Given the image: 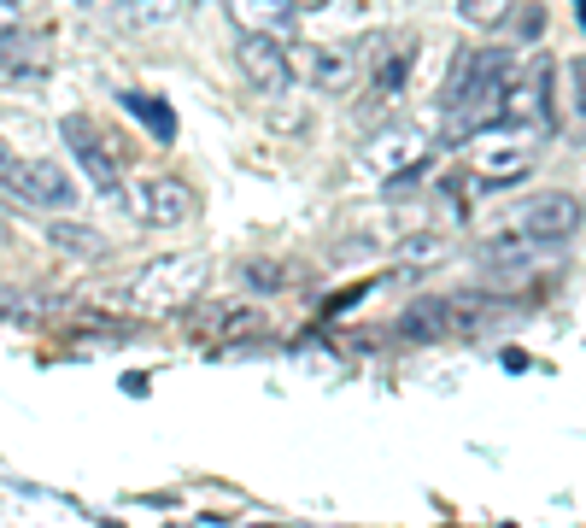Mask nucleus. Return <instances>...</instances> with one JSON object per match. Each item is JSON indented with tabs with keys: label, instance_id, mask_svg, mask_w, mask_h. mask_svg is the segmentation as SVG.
Segmentation results:
<instances>
[{
	"label": "nucleus",
	"instance_id": "obj_21",
	"mask_svg": "<svg viewBox=\"0 0 586 528\" xmlns=\"http://www.w3.org/2000/svg\"><path fill=\"white\" fill-rule=\"evenodd\" d=\"M124 111H135L141 124L153 129V141H176V111H170L165 100H153V95H135V88H129V95H124Z\"/></svg>",
	"mask_w": 586,
	"mask_h": 528
},
{
	"label": "nucleus",
	"instance_id": "obj_17",
	"mask_svg": "<svg viewBox=\"0 0 586 528\" xmlns=\"http://www.w3.org/2000/svg\"><path fill=\"white\" fill-rule=\"evenodd\" d=\"M475 252H481V264H492V270H522V264L540 259V247H533L528 235H517V229H492Z\"/></svg>",
	"mask_w": 586,
	"mask_h": 528
},
{
	"label": "nucleus",
	"instance_id": "obj_20",
	"mask_svg": "<svg viewBox=\"0 0 586 528\" xmlns=\"http://www.w3.org/2000/svg\"><path fill=\"white\" fill-rule=\"evenodd\" d=\"M504 42L510 47H528V42H540L545 36V6L540 0H517V6H510V18H504Z\"/></svg>",
	"mask_w": 586,
	"mask_h": 528
},
{
	"label": "nucleus",
	"instance_id": "obj_28",
	"mask_svg": "<svg viewBox=\"0 0 586 528\" xmlns=\"http://www.w3.org/2000/svg\"><path fill=\"white\" fill-rule=\"evenodd\" d=\"M6 29H12V6H6V0H0V36H6Z\"/></svg>",
	"mask_w": 586,
	"mask_h": 528
},
{
	"label": "nucleus",
	"instance_id": "obj_29",
	"mask_svg": "<svg viewBox=\"0 0 586 528\" xmlns=\"http://www.w3.org/2000/svg\"><path fill=\"white\" fill-rule=\"evenodd\" d=\"M581 223H586V206H581Z\"/></svg>",
	"mask_w": 586,
	"mask_h": 528
},
{
	"label": "nucleus",
	"instance_id": "obj_26",
	"mask_svg": "<svg viewBox=\"0 0 586 528\" xmlns=\"http://www.w3.org/2000/svg\"><path fill=\"white\" fill-rule=\"evenodd\" d=\"M0 311H12V318L24 323L29 311H36V300H29V293H12V288H0Z\"/></svg>",
	"mask_w": 586,
	"mask_h": 528
},
{
	"label": "nucleus",
	"instance_id": "obj_24",
	"mask_svg": "<svg viewBox=\"0 0 586 528\" xmlns=\"http://www.w3.org/2000/svg\"><path fill=\"white\" fill-rule=\"evenodd\" d=\"M399 259H405V264H434V259H446V241H440V235H422V241H411Z\"/></svg>",
	"mask_w": 586,
	"mask_h": 528
},
{
	"label": "nucleus",
	"instance_id": "obj_11",
	"mask_svg": "<svg viewBox=\"0 0 586 528\" xmlns=\"http://www.w3.org/2000/svg\"><path fill=\"white\" fill-rule=\"evenodd\" d=\"M88 18H100L106 29H129V36H141V29H165L170 18L182 12V0H77Z\"/></svg>",
	"mask_w": 586,
	"mask_h": 528
},
{
	"label": "nucleus",
	"instance_id": "obj_27",
	"mask_svg": "<svg viewBox=\"0 0 586 528\" xmlns=\"http://www.w3.org/2000/svg\"><path fill=\"white\" fill-rule=\"evenodd\" d=\"M293 12H322V6H329V0H288Z\"/></svg>",
	"mask_w": 586,
	"mask_h": 528
},
{
	"label": "nucleus",
	"instance_id": "obj_4",
	"mask_svg": "<svg viewBox=\"0 0 586 528\" xmlns=\"http://www.w3.org/2000/svg\"><path fill=\"white\" fill-rule=\"evenodd\" d=\"M533 170V136H522V129H481L469 147V182H481V188H510V182H522Z\"/></svg>",
	"mask_w": 586,
	"mask_h": 528
},
{
	"label": "nucleus",
	"instance_id": "obj_16",
	"mask_svg": "<svg viewBox=\"0 0 586 528\" xmlns=\"http://www.w3.org/2000/svg\"><path fill=\"white\" fill-rule=\"evenodd\" d=\"M206 334L224 347V341H258L265 334V311L258 306H217L206 318Z\"/></svg>",
	"mask_w": 586,
	"mask_h": 528
},
{
	"label": "nucleus",
	"instance_id": "obj_8",
	"mask_svg": "<svg viewBox=\"0 0 586 528\" xmlns=\"http://www.w3.org/2000/svg\"><path fill=\"white\" fill-rule=\"evenodd\" d=\"M59 136H65V147L77 153L83 177L94 182V194H118V141L106 136L94 118H83V111H70L65 124H59Z\"/></svg>",
	"mask_w": 586,
	"mask_h": 528
},
{
	"label": "nucleus",
	"instance_id": "obj_10",
	"mask_svg": "<svg viewBox=\"0 0 586 528\" xmlns=\"http://www.w3.org/2000/svg\"><path fill=\"white\" fill-rule=\"evenodd\" d=\"M363 165H376L393 188H411L417 170L428 165V147H422V136H411V129H387V136H376L363 147Z\"/></svg>",
	"mask_w": 586,
	"mask_h": 528
},
{
	"label": "nucleus",
	"instance_id": "obj_5",
	"mask_svg": "<svg viewBox=\"0 0 586 528\" xmlns=\"http://www.w3.org/2000/svg\"><path fill=\"white\" fill-rule=\"evenodd\" d=\"M194 188L176 177H135L124 182V211L135 223H147V229H182V223L194 218Z\"/></svg>",
	"mask_w": 586,
	"mask_h": 528
},
{
	"label": "nucleus",
	"instance_id": "obj_13",
	"mask_svg": "<svg viewBox=\"0 0 586 528\" xmlns=\"http://www.w3.org/2000/svg\"><path fill=\"white\" fill-rule=\"evenodd\" d=\"M240 36H265V42H293V6L288 0H224Z\"/></svg>",
	"mask_w": 586,
	"mask_h": 528
},
{
	"label": "nucleus",
	"instance_id": "obj_15",
	"mask_svg": "<svg viewBox=\"0 0 586 528\" xmlns=\"http://www.w3.org/2000/svg\"><path fill=\"white\" fill-rule=\"evenodd\" d=\"M399 341H411V347H422V341H440V334H458V318H452V300L440 293V300H417V306L399 311Z\"/></svg>",
	"mask_w": 586,
	"mask_h": 528
},
{
	"label": "nucleus",
	"instance_id": "obj_6",
	"mask_svg": "<svg viewBox=\"0 0 586 528\" xmlns=\"http://www.w3.org/2000/svg\"><path fill=\"white\" fill-rule=\"evenodd\" d=\"M492 124L522 129V136H533V129L551 124V77H545V65H528V70H517V77L504 83Z\"/></svg>",
	"mask_w": 586,
	"mask_h": 528
},
{
	"label": "nucleus",
	"instance_id": "obj_25",
	"mask_svg": "<svg viewBox=\"0 0 586 528\" xmlns=\"http://www.w3.org/2000/svg\"><path fill=\"white\" fill-rule=\"evenodd\" d=\"M288 276H276V264H247V288H281Z\"/></svg>",
	"mask_w": 586,
	"mask_h": 528
},
{
	"label": "nucleus",
	"instance_id": "obj_1",
	"mask_svg": "<svg viewBox=\"0 0 586 528\" xmlns=\"http://www.w3.org/2000/svg\"><path fill=\"white\" fill-rule=\"evenodd\" d=\"M510 77H517V70H510V47H469V54H458V65H452V77H446V95H440L452 129H458L452 141L481 136V129L492 124L499 95H504Z\"/></svg>",
	"mask_w": 586,
	"mask_h": 528
},
{
	"label": "nucleus",
	"instance_id": "obj_12",
	"mask_svg": "<svg viewBox=\"0 0 586 528\" xmlns=\"http://www.w3.org/2000/svg\"><path fill=\"white\" fill-rule=\"evenodd\" d=\"M42 77H47V42L12 24L0 36V88H36Z\"/></svg>",
	"mask_w": 586,
	"mask_h": 528
},
{
	"label": "nucleus",
	"instance_id": "obj_18",
	"mask_svg": "<svg viewBox=\"0 0 586 528\" xmlns=\"http://www.w3.org/2000/svg\"><path fill=\"white\" fill-rule=\"evenodd\" d=\"M405 83H411V47H399V54H387V59L376 65V77H370V100H376V106H387V100L405 95Z\"/></svg>",
	"mask_w": 586,
	"mask_h": 528
},
{
	"label": "nucleus",
	"instance_id": "obj_14",
	"mask_svg": "<svg viewBox=\"0 0 586 528\" xmlns=\"http://www.w3.org/2000/svg\"><path fill=\"white\" fill-rule=\"evenodd\" d=\"M305 77H311V88H322V95H352V88H358V54H352V47H335V42L305 47Z\"/></svg>",
	"mask_w": 586,
	"mask_h": 528
},
{
	"label": "nucleus",
	"instance_id": "obj_3",
	"mask_svg": "<svg viewBox=\"0 0 586 528\" xmlns=\"http://www.w3.org/2000/svg\"><path fill=\"white\" fill-rule=\"evenodd\" d=\"M0 194L18 200V206H36V211H70L77 206V182H70L65 165L24 159L12 141L0 136Z\"/></svg>",
	"mask_w": 586,
	"mask_h": 528
},
{
	"label": "nucleus",
	"instance_id": "obj_22",
	"mask_svg": "<svg viewBox=\"0 0 586 528\" xmlns=\"http://www.w3.org/2000/svg\"><path fill=\"white\" fill-rule=\"evenodd\" d=\"M510 6H517V0H458L463 24H475V29H499L504 18H510Z\"/></svg>",
	"mask_w": 586,
	"mask_h": 528
},
{
	"label": "nucleus",
	"instance_id": "obj_23",
	"mask_svg": "<svg viewBox=\"0 0 586 528\" xmlns=\"http://www.w3.org/2000/svg\"><path fill=\"white\" fill-rule=\"evenodd\" d=\"M563 95H569V111L586 118V54H569L563 59Z\"/></svg>",
	"mask_w": 586,
	"mask_h": 528
},
{
	"label": "nucleus",
	"instance_id": "obj_9",
	"mask_svg": "<svg viewBox=\"0 0 586 528\" xmlns=\"http://www.w3.org/2000/svg\"><path fill=\"white\" fill-rule=\"evenodd\" d=\"M235 59H240V70H247V83L258 88L265 100H288V95H293V59H288V47H281V42L240 36Z\"/></svg>",
	"mask_w": 586,
	"mask_h": 528
},
{
	"label": "nucleus",
	"instance_id": "obj_7",
	"mask_svg": "<svg viewBox=\"0 0 586 528\" xmlns=\"http://www.w3.org/2000/svg\"><path fill=\"white\" fill-rule=\"evenodd\" d=\"M504 229L528 235L533 247H563V241L581 229V200L574 194H533V200H522V206L510 211Z\"/></svg>",
	"mask_w": 586,
	"mask_h": 528
},
{
	"label": "nucleus",
	"instance_id": "obj_19",
	"mask_svg": "<svg viewBox=\"0 0 586 528\" xmlns=\"http://www.w3.org/2000/svg\"><path fill=\"white\" fill-rule=\"evenodd\" d=\"M47 241H53L59 252H77V259H100V252H106V235L88 229V223H77V218H59L53 229H47Z\"/></svg>",
	"mask_w": 586,
	"mask_h": 528
},
{
	"label": "nucleus",
	"instance_id": "obj_2",
	"mask_svg": "<svg viewBox=\"0 0 586 528\" xmlns=\"http://www.w3.org/2000/svg\"><path fill=\"white\" fill-rule=\"evenodd\" d=\"M211 282V259L206 252H170V259H153V264H141L135 282L124 288V300L135 311H182V306H194L199 293H206Z\"/></svg>",
	"mask_w": 586,
	"mask_h": 528
}]
</instances>
